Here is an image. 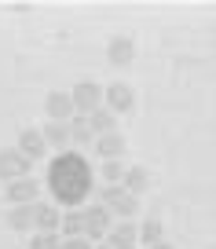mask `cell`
Instances as JSON below:
<instances>
[{
    "instance_id": "1",
    "label": "cell",
    "mask_w": 216,
    "mask_h": 249,
    "mask_svg": "<svg viewBox=\"0 0 216 249\" xmlns=\"http://www.w3.org/2000/svg\"><path fill=\"white\" fill-rule=\"evenodd\" d=\"M92 183H95L92 165H88V158L81 150H66V154L52 158V165H48L52 198L59 205H66V209H81V202L92 195Z\"/></svg>"
},
{
    "instance_id": "2",
    "label": "cell",
    "mask_w": 216,
    "mask_h": 249,
    "mask_svg": "<svg viewBox=\"0 0 216 249\" xmlns=\"http://www.w3.org/2000/svg\"><path fill=\"white\" fill-rule=\"evenodd\" d=\"M70 99H73L77 117H92L95 110H103V88L95 85V81H81V85L70 92Z\"/></svg>"
},
{
    "instance_id": "3",
    "label": "cell",
    "mask_w": 216,
    "mask_h": 249,
    "mask_svg": "<svg viewBox=\"0 0 216 249\" xmlns=\"http://www.w3.org/2000/svg\"><path fill=\"white\" fill-rule=\"evenodd\" d=\"M81 216H85V238L88 242H99L110 234V209L103 202H92L81 209Z\"/></svg>"
},
{
    "instance_id": "4",
    "label": "cell",
    "mask_w": 216,
    "mask_h": 249,
    "mask_svg": "<svg viewBox=\"0 0 216 249\" xmlns=\"http://www.w3.org/2000/svg\"><path fill=\"white\" fill-rule=\"evenodd\" d=\"M99 202L110 209V216H121V220H128V216H136V205H139V198H132L128 191H125V187H103Z\"/></svg>"
},
{
    "instance_id": "5",
    "label": "cell",
    "mask_w": 216,
    "mask_h": 249,
    "mask_svg": "<svg viewBox=\"0 0 216 249\" xmlns=\"http://www.w3.org/2000/svg\"><path fill=\"white\" fill-rule=\"evenodd\" d=\"M30 158L18 154V147H8V150H0V179L4 183H15V179H26L30 176Z\"/></svg>"
},
{
    "instance_id": "6",
    "label": "cell",
    "mask_w": 216,
    "mask_h": 249,
    "mask_svg": "<svg viewBox=\"0 0 216 249\" xmlns=\"http://www.w3.org/2000/svg\"><path fill=\"white\" fill-rule=\"evenodd\" d=\"M103 103H107V110L110 114H128L132 107H136V92H132L125 81H114L110 88H103Z\"/></svg>"
},
{
    "instance_id": "7",
    "label": "cell",
    "mask_w": 216,
    "mask_h": 249,
    "mask_svg": "<svg viewBox=\"0 0 216 249\" xmlns=\"http://www.w3.org/2000/svg\"><path fill=\"white\" fill-rule=\"evenodd\" d=\"M33 227H37V234H55L62 227V213L52 202H37L33 205Z\"/></svg>"
},
{
    "instance_id": "8",
    "label": "cell",
    "mask_w": 216,
    "mask_h": 249,
    "mask_svg": "<svg viewBox=\"0 0 216 249\" xmlns=\"http://www.w3.org/2000/svg\"><path fill=\"white\" fill-rule=\"evenodd\" d=\"M37 195H40V187H37V179H33V176L8 183V202L11 205H37Z\"/></svg>"
},
{
    "instance_id": "9",
    "label": "cell",
    "mask_w": 216,
    "mask_h": 249,
    "mask_svg": "<svg viewBox=\"0 0 216 249\" xmlns=\"http://www.w3.org/2000/svg\"><path fill=\"white\" fill-rule=\"evenodd\" d=\"M73 99H70V92H52L48 95V121H62V124H70L73 121Z\"/></svg>"
},
{
    "instance_id": "10",
    "label": "cell",
    "mask_w": 216,
    "mask_h": 249,
    "mask_svg": "<svg viewBox=\"0 0 216 249\" xmlns=\"http://www.w3.org/2000/svg\"><path fill=\"white\" fill-rule=\"evenodd\" d=\"M44 150H48V143H44V136H40V128H26L22 140H18V154L30 158V161H40Z\"/></svg>"
},
{
    "instance_id": "11",
    "label": "cell",
    "mask_w": 216,
    "mask_h": 249,
    "mask_svg": "<svg viewBox=\"0 0 216 249\" xmlns=\"http://www.w3.org/2000/svg\"><path fill=\"white\" fill-rule=\"evenodd\" d=\"M136 238H139V227L136 224H117V227H110L107 246L110 249H136Z\"/></svg>"
},
{
    "instance_id": "12",
    "label": "cell",
    "mask_w": 216,
    "mask_h": 249,
    "mask_svg": "<svg viewBox=\"0 0 216 249\" xmlns=\"http://www.w3.org/2000/svg\"><path fill=\"white\" fill-rule=\"evenodd\" d=\"M95 150H99L103 161H121V154H125V140H121L117 132H107V136H99V140H95Z\"/></svg>"
},
{
    "instance_id": "13",
    "label": "cell",
    "mask_w": 216,
    "mask_h": 249,
    "mask_svg": "<svg viewBox=\"0 0 216 249\" xmlns=\"http://www.w3.org/2000/svg\"><path fill=\"white\" fill-rule=\"evenodd\" d=\"M40 136H44V143L59 147L62 154L70 150V124H62V121H48L44 128H40Z\"/></svg>"
},
{
    "instance_id": "14",
    "label": "cell",
    "mask_w": 216,
    "mask_h": 249,
    "mask_svg": "<svg viewBox=\"0 0 216 249\" xmlns=\"http://www.w3.org/2000/svg\"><path fill=\"white\" fill-rule=\"evenodd\" d=\"M70 143H77V147L95 143V132H92V124H88V117H77V114H73V121H70Z\"/></svg>"
},
{
    "instance_id": "15",
    "label": "cell",
    "mask_w": 216,
    "mask_h": 249,
    "mask_svg": "<svg viewBox=\"0 0 216 249\" xmlns=\"http://www.w3.org/2000/svg\"><path fill=\"white\" fill-rule=\"evenodd\" d=\"M147 183H150V176H147V169H139V165H132L128 172H125V191H128L132 198H139L143 191H147Z\"/></svg>"
},
{
    "instance_id": "16",
    "label": "cell",
    "mask_w": 216,
    "mask_h": 249,
    "mask_svg": "<svg viewBox=\"0 0 216 249\" xmlns=\"http://www.w3.org/2000/svg\"><path fill=\"white\" fill-rule=\"evenodd\" d=\"M62 234L66 238H85V216H81V209L62 213Z\"/></svg>"
},
{
    "instance_id": "17",
    "label": "cell",
    "mask_w": 216,
    "mask_h": 249,
    "mask_svg": "<svg viewBox=\"0 0 216 249\" xmlns=\"http://www.w3.org/2000/svg\"><path fill=\"white\" fill-rule=\"evenodd\" d=\"M8 227H11V231H30V227H33V205H11Z\"/></svg>"
},
{
    "instance_id": "18",
    "label": "cell",
    "mask_w": 216,
    "mask_h": 249,
    "mask_svg": "<svg viewBox=\"0 0 216 249\" xmlns=\"http://www.w3.org/2000/svg\"><path fill=\"white\" fill-rule=\"evenodd\" d=\"M88 124H92V132H95V140H99V136H107V132H114V124H117V117L110 114L107 107L103 110H95L92 117H88Z\"/></svg>"
},
{
    "instance_id": "19",
    "label": "cell",
    "mask_w": 216,
    "mask_h": 249,
    "mask_svg": "<svg viewBox=\"0 0 216 249\" xmlns=\"http://www.w3.org/2000/svg\"><path fill=\"white\" fill-rule=\"evenodd\" d=\"M103 183H107V187H121L125 183V172H128V165H125V161H103Z\"/></svg>"
},
{
    "instance_id": "20",
    "label": "cell",
    "mask_w": 216,
    "mask_h": 249,
    "mask_svg": "<svg viewBox=\"0 0 216 249\" xmlns=\"http://www.w3.org/2000/svg\"><path fill=\"white\" fill-rule=\"evenodd\" d=\"M110 62H117V66H125V62L132 59V40H125V37H117L114 44H110Z\"/></svg>"
},
{
    "instance_id": "21",
    "label": "cell",
    "mask_w": 216,
    "mask_h": 249,
    "mask_svg": "<svg viewBox=\"0 0 216 249\" xmlns=\"http://www.w3.org/2000/svg\"><path fill=\"white\" fill-rule=\"evenodd\" d=\"M139 238L147 242V246H158V242H162V224H158V220H147V224L139 227Z\"/></svg>"
},
{
    "instance_id": "22",
    "label": "cell",
    "mask_w": 216,
    "mask_h": 249,
    "mask_svg": "<svg viewBox=\"0 0 216 249\" xmlns=\"http://www.w3.org/2000/svg\"><path fill=\"white\" fill-rule=\"evenodd\" d=\"M30 249H62V238L59 234H33Z\"/></svg>"
},
{
    "instance_id": "23",
    "label": "cell",
    "mask_w": 216,
    "mask_h": 249,
    "mask_svg": "<svg viewBox=\"0 0 216 249\" xmlns=\"http://www.w3.org/2000/svg\"><path fill=\"white\" fill-rule=\"evenodd\" d=\"M62 249H92L88 238H62Z\"/></svg>"
},
{
    "instance_id": "24",
    "label": "cell",
    "mask_w": 216,
    "mask_h": 249,
    "mask_svg": "<svg viewBox=\"0 0 216 249\" xmlns=\"http://www.w3.org/2000/svg\"><path fill=\"white\" fill-rule=\"evenodd\" d=\"M150 249H172V246H169V242H158V246H150Z\"/></svg>"
},
{
    "instance_id": "25",
    "label": "cell",
    "mask_w": 216,
    "mask_h": 249,
    "mask_svg": "<svg viewBox=\"0 0 216 249\" xmlns=\"http://www.w3.org/2000/svg\"><path fill=\"white\" fill-rule=\"evenodd\" d=\"M99 249H110V246H99Z\"/></svg>"
}]
</instances>
